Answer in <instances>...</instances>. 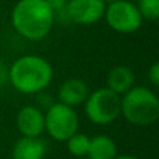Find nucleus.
<instances>
[{
  "instance_id": "8",
  "label": "nucleus",
  "mask_w": 159,
  "mask_h": 159,
  "mask_svg": "<svg viewBox=\"0 0 159 159\" xmlns=\"http://www.w3.org/2000/svg\"><path fill=\"white\" fill-rule=\"evenodd\" d=\"M16 126L21 137H41L45 133V112L36 105H25L17 113Z\"/></svg>"
},
{
  "instance_id": "10",
  "label": "nucleus",
  "mask_w": 159,
  "mask_h": 159,
  "mask_svg": "<svg viewBox=\"0 0 159 159\" xmlns=\"http://www.w3.org/2000/svg\"><path fill=\"white\" fill-rule=\"evenodd\" d=\"M48 147L41 137H21L11 148V159H45Z\"/></svg>"
},
{
  "instance_id": "15",
  "label": "nucleus",
  "mask_w": 159,
  "mask_h": 159,
  "mask_svg": "<svg viewBox=\"0 0 159 159\" xmlns=\"http://www.w3.org/2000/svg\"><path fill=\"white\" fill-rule=\"evenodd\" d=\"M36 102H38V105H36V106H38L39 109H42L43 112L46 109H49V107L52 106L53 103H55V101H53V98L49 95V92L46 93L45 91L36 93Z\"/></svg>"
},
{
  "instance_id": "17",
  "label": "nucleus",
  "mask_w": 159,
  "mask_h": 159,
  "mask_svg": "<svg viewBox=\"0 0 159 159\" xmlns=\"http://www.w3.org/2000/svg\"><path fill=\"white\" fill-rule=\"evenodd\" d=\"M46 3L49 4V7L52 8L53 11L60 10V8H64L69 3V0H46Z\"/></svg>"
},
{
  "instance_id": "3",
  "label": "nucleus",
  "mask_w": 159,
  "mask_h": 159,
  "mask_svg": "<svg viewBox=\"0 0 159 159\" xmlns=\"http://www.w3.org/2000/svg\"><path fill=\"white\" fill-rule=\"evenodd\" d=\"M120 116L133 126H151L159 119V98L148 87L134 85L120 96Z\"/></svg>"
},
{
  "instance_id": "18",
  "label": "nucleus",
  "mask_w": 159,
  "mask_h": 159,
  "mask_svg": "<svg viewBox=\"0 0 159 159\" xmlns=\"http://www.w3.org/2000/svg\"><path fill=\"white\" fill-rule=\"evenodd\" d=\"M8 81V69H6L2 63H0V82Z\"/></svg>"
},
{
  "instance_id": "11",
  "label": "nucleus",
  "mask_w": 159,
  "mask_h": 159,
  "mask_svg": "<svg viewBox=\"0 0 159 159\" xmlns=\"http://www.w3.org/2000/svg\"><path fill=\"white\" fill-rule=\"evenodd\" d=\"M135 85V75L130 67L116 66L109 71L106 77V88L117 95H123Z\"/></svg>"
},
{
  "instance_id": "12",
  "label": "nucleus",
  "mask_w": 159,
  "mask_h": 159,
  "mask_svg": "<svg viewBox=\"0 0 159 159\" xmlns=\"http://www.w3.org/2000/svg\"><path fill=\"white\" fill-rule=\"evenodd\" d=\"M117 157V145L115 140L106 134H98L91 137L88 159H115Z\"/></svg>"
},
{
  "instance_id": "20",
  "label": "nucleus",
  "mask_w": 159,
  "mask_h": 159,
  "mask_svg": "<svg viewBox=\"0 0 159 159\" xmlns=\"http://www.w3.org/2000/svg\"><path fill=\"white\" fill-rule=\"evenodd\" d=\"M103 2H105V3H106V4H107V3H112V2H116V0H103Z\"/></svg>"
},
{
  "instance_id": "5",
  "label": "nucleus",
  "mask_w": 159,
  "mask_h": 159,
  "mask_svg": "<svg viewBox=\"0 0 159 159\" xmlns=\"http://www.w3.org/2000/svg\"><path fill=\"white\" fill-rule=\"evenodd\" d=\"M80 117L74 107L60 102H55L45 110V131L53 141L66 143L74 133L78 131Z\"/></svg>"
},
{
  "instance_id": "6",
  "label": "nucleus",
  "mask_w": 159,
  "mask_h": 159,
  "mask_svg": "<svg viewBox=\"0 0 159 159\" xmlns=\"http://www.w3.org/2000/svg\"><path fill=\"white\" fill-rule=\"evenodd\" d=\"M103 18L106 20L107 25L119 34L135 32L141 28L144 21L137 4L130 0H116L107 3Z\"/></svg>"
},
{
  "instance_id": "14",
  "label": "nucleus",
  "mask_w": 159,
  "mask_h": 159,
  "mask_svg": "<svg viewBox=\"0 0 159 159\" xmlns=\"http://www.w3.org/2000/svg\"><path fill=\"white\" fill-rule=\"evenodd\" d=\"M138 11L143 20L157 21L159 17V0H138Z\"/></svg>"
},
{
  "instance_id": "4",
  "label": "nucleus",
  "mask_w": 159,
  "mask_h": 159,
  "mask_svg": "<svg viewBox=\"0 0 159 159\" xmlns=\"http://www.w3.org/2000/svg\"><path fill=\"white\" fill-rule=\"evenodd\" d=\"M84 113L91 123L107 126L120 116V95L102 87L89 92L84 102Z\"/></svg>"
},
{
  "instance_id": "9",
  "label": "nucleus",
  "mask_w": 159,
  "mask_h": 159,
  "mask_svg": "<svg viewBox=\"0 0 159 159\" xmlns=\"http://www.w3.org/2000/svg\"><path fill=\"white\" fill-rule=\"evenodd\" d=\"M91 89L88 84L81 78H67L60 84L57 89V102L70 107H78L84 105Z\"/></svg>"
},
{
  "instance_id": "19",
  "label": "nucleus",
  "mask_w": 159,
  "mask_h": 159,
  "mask_svg": "<svg viewBox=\"0 0 159 159\" xmlns=\"http://www.w3.org/2000/svg\"><path fill=\"white\" fill-rule=\"evenodd\" d=\"M115 159H138V158L134 157V155H117Z\"/></svg>"
},
{
  "instance_id": "7",
  "label": "nucleus",
  "mask_w": 159,
  "mask_h": 159,
  "mask_svg": "<svg viewBox=\"0 0 159 159\" xmlns=\"http://www.w3.org/2000/svg\"><path fill=\"white\" fill-rule=\"evenodd\" d=\"M106 3L103 0H69L67 11L73 24L92 25L103 18Z\"/></svg>"
},
{
  "instance_id": "1",
  "label": "nucleus",
  "mask_w": 159,
  "mask_h": 159,
  "mask_svg": "<svg viewBox=\"0 0 159 159\" xmlns=\"http://www.w3.org/2000/svg\"><path fill=\"white\" fill-rule=\"evenodd\" d=\"M11 25L27 41H42L55 25L53 10L46 0H18L11 10Z\"/></svg>"
},
{
  "instance_id": "2",
  "label": "nucleus",
  "mask_w": 159,
  "mask_h": 159,
  "mask_svg": "<svg viewBox=\"0 0 159 159\" xmlns=\"http://www.w3.org/2000/svg\"><path fill=\"white\" fill-rule=\"evenodd\" d=\"M52 81L53 67L42 56H20L8 67V82L14 89L24 95H36L46 91Z\"/></svg>"
},
{
  "instance_id": "16",
  "label": "nucleus",
  "mask_w": 159,
  "mask_h": 159,
  "mask_svg": "<svg viewBox=\"0 0 159 159\" xmlns=\"http://www.w3.org/2000/svg\"><path fill=\"white\" fill-rule=\"evenodd\" d=\"M148 81L151 82V85L154 87H158L159 85V63L155 61L152 63V66L148 69Z\"/></svg>"
},
{
  "instance_id": "13",
  "label": "nucleus",
  "mask_w": 159,
  "mask_h": 159,
  "mask_svg": "<svg viewBox=\"0 0 159 159\" xmlns=\"http://www.w3.org/2000/svg\"><path fill=\"white\" fill-rule=\"evenodd\" d=\"M89 141L91 137L88 134L77 131L66 141L67 151L70 155L75 158H87L88 149H89Z\"/></svg>"
}]
</instances>
